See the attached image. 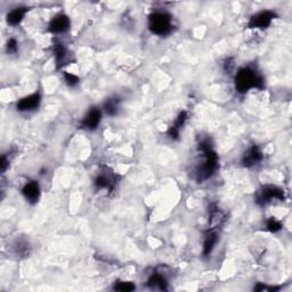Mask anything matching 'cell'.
I'll return each instance as SVG.
<instances>
[{
    "mask_svg": "<svg viewBox=\"0 0 292 292\" xmlns=\"http://www.w3.org/2000/svg\"><path fill=\"white\" fill-rule=\"evenodd\" d=\"M262 158H264V155H262V152L260 151L259 147L257 145H253L247 151L245 155H243L242 165L248 168L253 167V166H257L258 164H260Z\"/></svg>",
    "mask_w": 292,
    "mask_h": 292,
    "instance_id": "cell-9",
    "label": "cell"
},
{
    "mask_svg": "<svg viewBox=\"0 0 292 292\" xmlns=\"http://www.w3.org/2000/svg\"><path fill=\"white\" fill-rule=\"evenodd\" d=\"M9 167V159H7L6 155H2L1 162H0V168H1V171L5 172L6 169Z\"/></svg>",
    "mask_w": 292,
    "mask_h": 292,
    "instance_id": "cell-23",
    "label": "cell"
},
{
    "mask_svg": "<svg viewBox=\"0 0 292 292\" xmlns=\"http://www.w3.org/2000/svg\"><path fill=\"white\" fill-rule=\"evenodd\" d=\"M276 17V14L272 10H262L250 18L248 27L250 29H267Z\"/></svg>",
    "mask_w": 292,
    "mask_h": 292,
    "instance_id": "cell-6",
    "label": "cell"
},
{
    "mask_svg": "<svg viewBox=\"0 0 292 292\" xmlns=\"http://www.w3.org/2000/svg\"><path fill=\"white\" fill-rule=\"evenodd\" d=\"M114 290L128 292V291L135 290V286L130 282H118L116 284V287H114Z\"/></svg>",
    "mask_w": 292,
    "mask_h": 292,
    "instance_id": "cell-20",
    "label": "cell"
},
{
    "mask_svg": "<svg viewBox=\"0 0 292 292\" xmlns=\"http://www.w3.org/2000/svg\"><path fill=\"white\" fill-rule=\"evenodd\" d=\"M54 54H55V58H56V63L57 64H61L63 61H65L66 56H68V51H66V48L61 45V43H56L54 46Z\"/></svg>",
    "mask_w": 292,
    "mask_h": 292,
    "instance_id": "cell-18",
    "label": "cell"
},
{
    "mask_svg": "<svg viewBox=\"0 0 292 292\" xmlns=\"http://www.w3.org/2000/svg\"><path fill=\"white\" fill-rule=\"evenodd\" d=\"M149 29L153 35L165 37L172 31V20L168 13L154 12L149 16Z\"/></svg>",
    "mask_w": 292,
    "mask_h": 292,
    "instance_id": "cell-3",
    "label": "cell"
},
{
    "mask_svg": "<svg viewBox=\"0 0 292 292\" xmlns=\"http://www.w3.org/2000/svg\"><path fill=\"white\" fill-rule=\"evenodd\" d=\"M225 220V215L221 212V210L218 208L217 206L212 205L211 210H210V216H209V223L211 225V228H216L220 226L221 223Z\"/></svg>",
    "mask_w": 292,
    "mask_h": 292,
    "instance_id": "cell-16",
    "label": "cell"
},
{
    "mask_svg": "<svg viewBox=\"0 0 292 292\" xmlns=\"http://www.w3.org/2000/svg\"><path fill=\"white\" fill-rule=\"evenodd\" d=\"M265 87L262 77L251 68H242L235 76V88L239 92H247L253 88L262 89Z\"/></svg>",
    "mask_w": 292,
    "mask_h": 292,
    "instance_id": "cell-2",
    "label": "cell"
},
{
    "mask_svg": "<svg viewBox=\"0 0 292 292\" xmlns=\"http://www.w3.org/2000/svg\"><path fill=\"white\" fill-rule=\"evenodd\" d=\"M18 49V43L16 42V39H9L8 42H7V51L9 54H15Z\"/></svg>",
    "mask_w": 292,
    "mask_h": 292,
    "instance_id": "cell-22",
    "label": "cell"
},
{
    "mask_svg": "<svg viewBox=\"0 0 292 292\" xmlns=\"http://www.w3.org/2000/svg\"><path fill=\"white\" fill-rule=\"evenodd\" d=\"M118 177L109 168H104L95 179V186L98 190H108L112 192L117 185Z\"/></svg>",
    "mask_w": 292,
    "mask_h": 292,
    "instance_id": "cell-5",
    "label": "cell"
},
{
    "mask_svg": "<svg viewBox=\"0 0 292 292\" xmlns=\"http://www.w3.org/2000/svg\"><path fill=\"white\" fill-rule=\"evenodd\" d=\"M102 119V111L97 108H91L89 112L86 114V117L83 118V123H81V127L83 129H89V130H94L98 127L99 123Z\"/></svg>",
    "mask_w": 292,
    "mask_h": 292,
    "instance_id": "cell-10",
    "label": "cell"
},
{
    "mask_svg": "<svg viewBox=\"0 0 292 292\" xmlns=\"http://www.w3.org/2000/svg\"><path fill=\"white\" fill-rule=\"evenodd\" d=\"M28 12L27 7H17V8L10 10L7 15V23L12 27H16L23 21L25 14Z\"/></svg>",
    "mask_w": 292,
    "mask_h": 292,
    "instance_id": "cell-14",
    "label": "cell"
},
{
    "mask_svg": "<svg viewBox=\"0 0 292 292\" xmlns=\"http://www.w3.org/2000/svg\"><path fill=\"white\" fill-rule=\"evenodd\" d=\"M70 25H71V21H70L69 16H66L65 14H58V15L55 16L53 20L50 21L49 23V30L51 33H64L70 29Z\"/></svg>",
    "mask_w": 292,
    "mask_h": 292,
    "instance_id": "cell-7",
    "label": "cell"
},
{
    "mask_svg": "<svg viewBox=\"0 0 292 292\" xmlns=\"http://www.w3.org/2000/svg\"><path fill=\"white\" fill-rule=\"evenodd\" d=\"M199 150L202 153L201 157L203 158V161L197 168L195 179L199 183H202L209 179L216 172V170L218 169V155L213 151L211 144L208 140H202L199 144Z\"/></svg>",
    "mask_w": 292,
    "mask_h": 292,
    "instance_id": "cell-1",
    "label": "cell"
},
{
    "mask_svg": "<svg viewBox=\"0 0 292 292\" xmlns=\"http://www.w3.org/2000/svg\"><path fill=\"white\" fill-rule=\"evenodd\" d=\"M218 242V234L215 228H209L206 232L205 235V241H203V254L205 256H209L212 252L213 248Z\"/></svg>",
    "mask_w": 292,
    "mask_h": 292,
    "instance_id": "cell-13",
    "label": "cell"
},
{
    "mask_svg": "<svg viewBox=\"0 0 292 292\" xmlns=\"http://www.w3.org/2000/svg\"><path fill=\"white\" fill-rule=\"evenodd\" d=\"M281 228H282V225L279 220H276L275 218H269L267 220V230L272 233H276L281 231Z\"/></svg>",
    "mask_w": 292,
    "mask_h": 292,
    "instance_id": "cell-19",
    "label": "cell"
},
{
    "mask_svg": "<svg viewBox=\"0 0 292 292\" xmlns=\"http://www.w3.org/2000/svg\"><path fill=\"white\" fill-rule=\"evenodd\" d=\"M273 200H284V192L281 188L276 186H272V185H267V186H262L259 191H258L256 202L259 203L260 206L267 205V203L272 202Z\"/></svg>",
    "mask_w": 292,
    "mask_h": 292,
    "instance_id": "cell-4",
    "label": "cell"
},
{
    "mask_svg": "<svg viewBox=\"0 0 292 292\" xmlns=\"http://www.w3.org/2000/svg\"><path fill=\"white\" fill-rule=\"evenodd\" d=\"M22 194L24 195V198L30 203H37L40 197V186L38 182L36 180H31L24 185V187L22 188Z\"/></svg>",
    "mask_w": 292,
    "mask_h": 292,
    "instance_id": "cell-11",
    "label": "cell"
},
{
    "mask_svg": "<svg viewBox=\"0 0 292 292\" xmlns=\"http://www.w3.org/2000/svg\"><path fill=\"white\" fill-rule=\"evenodd\" d=\"M63 77H64L65 83L71 87H75L76 84H78V83H79V78L75 75H71V73H69V72L63 73Z\"/></svg>",
    "mask_w": 292,
    "mask_h": 292,
    "instance_id": "cell-21",
    "label": "cell"
},
{
    "mask_svg": "<svg viewBox=\"0 0 292 292\" xmlns=\"http://www.w3.org/2000/svg\"><path fill=\"white\" fill-rule=\"evenodd\" d=\"M187 112L186 111H182L178 114V117H177V119L173 121V124L171 127L169 128L168 130V136L171 139L176 140L179 138V135H180V129L183 128V125H185V123L187 121Z\"/></svg>",
    "mask_w": 292,
    "mask_h": 292,
    "instance_id": "cell-12",
    "label": "cell"
},
{
    "mask_svg": "<svg viewBox=\"0 0 292 292\" xmlns=\"http://www.w3.org/2000/svg\"><path fill=\"white\" fill-rule=\"evenodd\" d=\"M119 99L118 98H109L104 103V110L109 116H116L119 111Z\"/></svg>",
    "mask_w": 292,
    "mask_h": 292,
    "instance_id": "cell-17",
    "label": "cell"
},
{
    "mask_svg": "<svg viewBox=\"0 0 292 292\" xmlns=\"http://www.w3.org/2000/svg\"><path fill=\"white\" fill-rule=\"evenodd\" d=\"M40 103H42V96L39 92H35L29 96H25L17 103V110L21 112H27V111H32L39 108Z\"/></svg>",
    "mask_w": 292,
    "mask_h": 292,
    "instance_id": "cell-8",
    "label": "cell"
},
{
    "mask_svg": "<svg viewBox=\"0 0 292 292\" xmlns=\"http://www.w3.org/2000/svg\"><path fill=\"white\" fill-rule=\"evenodd\" d=\"M147 286L152 288V289L167 290V280L164 275L159 274V273H153L147 281Z\"/></svg>",
    "mask_w": 292,
    "mask_h": 292,
    "instance_id": "cell-15",
    "label": "cell"
}]
</instances>
